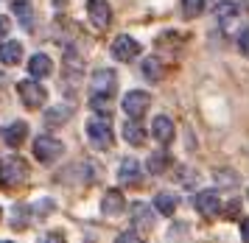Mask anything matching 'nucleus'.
I'll return each mask as SVG.
<instances>
[{"label":"nucleus","instance_id":"393cba45","mask_svg":"<svg viewBox=\"0 0 249 243\" xmlns=\"http://www.w3.org/2000/svg\"><path fill=\"white\" fill-rule=\"evenodd\" d=\"M25 215H28V207H20V204H17V207H14V221H12L17 229L28 226V218H25Z\"/></svg>","mask_w":249,"mask_h":243},{"label":"nucleus","instance_id":"f03ea898","mask_svg":"<svg viewBox=\"0 0 249 243\" xmlns=\"http://www.w3.org/2000/svg\"><path fill=\"white\" fill-rule=\"evenodd\" d=\"M115 89H118V76H115V70L101 67V70H95L90 76V95H95V98H112Z\"/></svg>","mask_w":249,"mask_h":243},{"label":"nucleus","instance_id":"9d476101","mask_svg":"<svg viewBox=\"0 0 249 243\" xmlns=\"http://www.w3.org/2000/svg\"><path fill=\"white\" fill-rule=\"evenodd\" d=\"M137 53H140V45H137V39L126 36V34L115 36V42H112V59H118V62H132Z\"/></svg>","mask_w":249,"mask_h":243},{"label":"nucleus","instance_id":"7ed1b4c3","mask_svg":"<svg viewBox=\"0 0 249 243\" xmlns=\"http://www.w3.org/2000/svg\"><path fill=\"white\" fill-rule=\"evenodd\" d=\"M62 154H65V145H62V140H56V137H51V134H39V137L34 140V156L42 162V165L56 162Z\"/></svg>","mask_w":249,"mask_h":243},{"label":"nucleus","instance_id":"2eb2a0df","mask_svg":"<svg viewBox=\"0 0 249 243\" xmlns=\"http://www.w3.org/2000/svg\"><path fill=\"white\" fill-rule=\"evenodd\" d=\"M25 134H28V123H23V121H14V123H9V126L3 129V140H6V145H12V148H17V145H23Z\"/></svg>","mask_w":249,"mask_h":243},{"label":"nucleus","instance_id":"f257e3e1","mask_svg":"<svg viewBox=\"0 0 249 243\" xmlns=\"http://www.w3.org/2000/svg\"><path fill=\"white\" fill-rule=\"evenodd\" d=\"M28 174H31V168L25 162L23 156H3L0 159V188L3 190H14L25 185L28 182Z\"/></svg>","mask_w":249,"mask_h":243},{"label":"nucleus","instance_id":"412c9836","mask_svg":"<svg viewBox=\"0 0 249 243\" xmlns=\"http://www.w3.org/2000/svg\"><path fill=\"white\" fill-rule=\"evenodd\" d=\"M168 154L165 151H154V154L148 156V162H146V168H148V174H162L165 168H168Z\"/></svg>","mask_w":249,"mask_h":243},{"label":"nucleus","instance_id":"cd10ccee","mask_svg":"<svg viewBox=\"0 0 249 243\" xmlns=\"http://www.w3.org/2000/svg\"><path fill=\"white\" fill-rule=\"evenodd\" d=\"M238 212H241V201H238V199H232V201H230V204L224 207V215H227V218H235Z\"/></svg>","mask_w":249,"mask_h":243},{"label":"nucleus","instance_id":"20e7f679","mask_svg":"<svg viewBox=\"0 0 249 243\" xmlns=\"http://www.w3.org/2000/svg\"><path fill=\"white\" fill-rule=\"evenodd\" d=\"M213 14L218 17V22L224 25L227 31H230L232 22H238L241 17H247L249 14V3L247 0H227V3H218V6H215Z\"/></svg>","mask_w":249,"mask_h":243},{"label":"nucleus","instance_id":"9b49d317","mask_svg":"<svg viewBox=\"0 0 249 243\" xmlns=\"http://www.w3.org/2000/svg\"><path fill=\"white\" fill-rule=\"evenodd\" d=\"M151 134H154V140L162 145H168L174 140V121H171L168 115H157L154 123H151Z\"/></svg>","mask_w":249,"mask_h":243},{"label":"nucleus","instance_id":"72a5a7b5","mask_svg":"<svg viewBox=\"0 0 249 243\" xmlns=\"http://www.w3.org/2000/svg\"><path fill=\"white\" fill-rule=\"evenodd\" d=\"M247 196H249V193H247Z\"/></svg>","mask_w":249,"mask_h":243},{"label":"nucleus","instance_id":"4be33fe9","mask_svg":"<svg viewBox=\"0 0 249 243\" xmlns=\"http://www.w3.org/2000/svg\"><path fill=\"white\" fill-rule=\"evenodd\" d=\"M9 3H12L14 14L20 17V22H23L25 28H31V3L28 0H9Z\"/></svg>","mask_w":249,"mask_h":243},{"label":"nucleus","instance_id":"bb28decb","mask_svg":"<svg viewBox=\"0 0 249 243\" xmlns=\"http://www.w3.org/2000/svg\"><path fill=\"white\" fill-rule=\"evenodd\" d=\"M238 48H241V53L249 56V25L241 31V36H238Z\"/></svg>","mask_w":249,"mask_h":243},{"label":"nucleus","instance_id":"0eeeda50","mask_svg":"<svg viewBox=\"0 0 249 243\" xmlns=\"http://www.w3.org/2000/svg\"><path fill=\"white\" fill-rule=\"evenodd\" d=\"M124 112L129 115V118H143L146 115V109L151 106V95H148L146 89H132V92H126L124 95Z\"/></svg>","mask_w":249,"mask_h":243},{"label":"nucleus","instance_id":"2f4dec72","mask_svg":"<svg viewBox=\"0 0 249 243\" xmlns=\"http://www.w3.org/2000/svg\"><path fill=\"white\" fill-rule=\"evenodd\" d=\"M0 243H14V241H0Z\"/></svg>","mask_w":249,"mask_h":243},{"label":"nucleus","instance_id":"5701e85b","mask_svg":"<svg viewBox=\"0 0 249 243\" xmlns=\"http://www.w3.org/2000/svg\"><path fill=\"white\" fill-rule=\"evenodd\" d=\"M179 9H182V17L196 20V17L204 11V0H179Z\"/></svg>","mask_w":249,"mask_h":243},{"label":"nucleus","instance_id":"1a4fd4ad","mask_svg":"<svg viewBox=\"0 0 249 243\" xmlns=\"http://www.w3.org/2000/svg\"><path fill=\"white\" fill-rule=\"evenodd\" d=\"M87 17L98 31H104L112 22V9H109L107 0H87Z\"/></svg>","mask_w":249,"mask_h":243},{"label":"nucleus","instance_id":"4468645a","mask_svg":"<svg viewBox=\"0 0 249 243\" xmlns=\"http://www.w3.org/2000/svg\"><path fill=\"white\" fill-rule=\"evenodd\" d=\"M101 212L104 215H121L124 212V193L121 190H107L104 193V199H101Z\"/></svg>","mask_w":249,"mask_h":243},{"label":"nucleus","instance_id":"7c9ffc66","mask_svg":"<svg viewBox=\"0 0 249 243\" xmlns=\"http://www.w3.org/2000/svg\"><path fill=\"white\" fill-rule=\"evenodd\" d=\"M6 34H9V20H6V17L0 14V39H3Z\"/></svg>","mask_w":249,"mask_h":243},{"label":"nucleus","instance_id":"b1692460","mask_svg":"<svg viewBox=\"0 0 249 243\" xmlns=\"http://www.w3.org/2000/svg\"><path fill=\"white\" fill-rule=\"evenodd\" d=\"M70 118V106H53V109L45 112V123L48 126H59Z\"/></svg>","mask_w":249,"mask_h":243},{"label":"nucleus","instance_id":"a878e982","mask_svg":"<svg viewBox=\"0 0 249 243\" xmlns=\"http://www.w3.org/2000/svg\"><path fill=\"white\" fill-rule=\"evenodd\" d=\"M115 243H146L140 235L135 232V229H129V232H121L118 238H115Z\"/></svg>","mask_w":249,"mask_h":243},{"label":"nucleus","instance_id":"6ab92c4d","mask_svg":"<svg viewBox=\"0 0 249 243\" xmlns=\"http://www.w3.org/2000/svg\"><path fill=\"white\" fill-rule=\"evenodd\" d=\"M132 221H135V226L148 229V226L154 224V212H151V207H146L143 201H137L135 207H132Z\"/></svg>","mask_w":249,"mask_h":243},{"label":"nucleus","instance_id":"473e14b6","mask_svg":"<svg viewBox=\"0 0 249 243\" xmlns=\"http://www.w3.org/2000/svg\"><path fill=\"white\" fill-rule=\"evenodd\" d=\"M0 78H3V73H0Z\"/></svg>","mask_w":249,"mask_h":243},{"label":"nucleus","instance_id":"39448f33","mask_svg":"<svg viewBox=\"0 0 249 243\" xmlns=\"http://www.w3.org/2000/svg\"><path fill=\"white\" fill-rule=\"evenodd\" d=\"M87 140H90L95 148L107 151V148L112 145V140H115L109 121H107V118H92V121H87Z\"/></svg>","mask_w":249,"mask_h":243},{"label":"nucleus","instance_id":"c85d7f7f","mask_svg":"<svg viewBox=\"0 0 249 243\" xmlns=\"http://www.w3.org/2000/svg\"><path fill=\"white\" fill-rule=\"evenodd\" d=\"M39 243H65V238H62V232H48L39 238Z\"/></svg>","mask_w":249,"mask_h":243},{"label":"nucleus","instance_id":"c756f323","mask_svg":"<svg viewBox=\"0 0 249 243\" xmlns=\"http://www.w3.org/2000/svg\"><path fill=\"white\" fill-rule=\"evenodd\" d=\"M241 241L249 243V218H244V221H241Z\"/></svg>","mask_w":249,"mask_h":243},{"label":"nucleus","instance_id":"f8f14e48","mask_svg":"<svg viewBox=\"0 0 249 243\" xmlns=\"http://www.w3.org/2000/svg\"><path fill=\"white\" fill-rule=\"evenodd\" d=\"M118 179L124 182V185H140V179H143V168H140V162L137 159H124L121 162V168H118Z\"/></svg>","mask_w":249,"mask_h":243},{"label":"nucleus","instance_id":"a211bd4d","mask_svg":"<svg viewBox=\"0 0 249 243\" xmlns=\"http://www.w3.org/2000/svg\"><path fill=\"white\" fill-rule=\"evenodd\" d=\"M140 70H143V76H146L148 81H160V78L165 76V67H162V62H160L157 56H148V59H143Z\"/></svg>","mask_w":249,"mask_h":243},{"label":"nucleus","instance_id":"ddd939ff","mask_svg":"<svg viewBox=\"0 0 249 243\" xmlns=\"http://www.w3.org/2000/svg\"><path fill=\"white\" fill-rule=\"evenodd\" d=\"M28 73H31V78H48L51 73H53V62H51V56L34 53L31 59H28Z\"/></svg>","mask_w":249,"mask_h":243},{"label":"nucleus","instance_id":"f3484780","mask_svg":"<svg viewBox=\"0 0 249 243\" xmlns=\"http://www.w3.org/2000/svg\"><path fill=\"white\" fill-rule=\"evenodd\" d=\"M124 140L129 145H143V143H146V129L132 118V121L124 123Z\"/></svg>","mask_w":249,"mask_h":243},{"label":"nucleus","instance_id":"aec40b11","mask_svg":"<svg viewBox=\"0 0 249 243\" xmlns=\"http://www.w3.org/2000/svg\"><path fill=\"white\" fill-rule=\"evenodd\" d=\"M154 207H157L160 215H174V212H177V196L162 190V193L154 196Z\"/></svg>","mask_w":249,"mask_h":243},{"label":"nucleus","instance_id":"423d86ee","mask_svg":"<svg viewBox=\"0 0 249 243\" xmlns=\"http://www.w3.org/2000/svg\"><path fill=\"white\" fill-rule=\"evenodd\" d=\"M17 92H20V98H23V104L28 109H39L48 98V89L42 87V84H36V78L20 81V84H17Z\"/></svg>","mask_w":249,"mask_h":243},{"label":"nucleus","instance_id":"6e6552de","mask_svg":"<svg viewBox=\"0 0 249 243\" xmlns=\"http://www.w3.org/2000/svg\"><path fill=\"white\" fill-rule=\"evenodd\" d=\"M193 207H196V212L204 215V218H215V215L221 212V199H218L215 190H202V193H196Z\"/></svg>","mask_w":249,"mask_h":243},{"label":"nucleus","instance_id":"dca6fc26","mask_svg":"<svg viewBox=\"0 0 249 243\" xmlns=\"http://www.w3.org/2000/svg\"><path fill=\"white\" fill-rule=\"evenodd\" d=\"M20 59H23V42L9 39V42L0 45V62H3V65H17Z\"/></svg>","mask_w":249,"mask_h":243}]
</instances>
